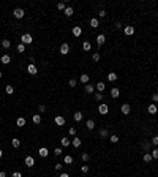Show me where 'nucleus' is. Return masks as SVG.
I'll return each instance as SVG.
<instances>
[{"label":"nucleus","instance_id":"ea45409f","mask_svg":"<svg viewBox=\"0 0 158 177\" xmlns=\"http://www.w3.org/2000/svg\"><path fill=\"white\" fill-rule=\"evenodd\" d=\"M81 158H82V161H89V160H90V155H89V153H82Z\"/></svg>","mask_w":158,"mask_h":177},{"label":"nucleus","instance_id":"4468645a","mask_svg":"<svg viewBox=\"0 0 158 177\" xmlns=\"http://www.w3.org/2000/svg\"><path fill=\"white\" fill-rule=\"evenodd\" d=\"M73 35L74 36H81V35H82V29H81L79 25H74V27H73Z\"/></svg>","mask_w":158,"mask_h":177},{"label":"nucleus","instance_id":"f704fd0d","mask_svg":"<svg viewBox=\"0 0 158 177\" xmlns=\"http://www.w3.org/2000/svg\"><path fill=\"white\" fill-rule=\"evenodd\" d=\"M11 145H13V147H16V149H18L19 145H21V141H19V139H16V138H14V139L11 141Z\"/></svg>","mask_w":158,"mask_h":177},{"label":"nucleus","instance_id":"6ab92c4d","mask_svg":"<svg viewBox=\"0 0 158 177\" xmlns=\"http://www.w3.org/2000/svg\"><path fill=\"white\" fill-rule=\"evenodd\" d=\"M63 13H65V16H66V18H71V16H73V13H74V10H73L71 6H66Z\"/></svg>","mask_w":158,"mask_h":177},{"label":"nucleus","instance_id":"7ed1b4c3","mask_svg":"<svg viewBox=\"0 0 158 177\" xmlns=\"http://www.w3.org/2000/svg\"><path fill=\"white\" fill-rule=\"evenodd\" d=\"M98 112H100V114H108L109 112V107H108V105H106V103H101L100 106H98Z\"/></svg>","mask_w":158,"mask_h":177},{"label":"nucleus","instance_id":"bf43d9fd","mask_svg":"<svg viewBox=\"0 0 158 177\" xmlns=\"http://www.w3.org/2000/svg\"><path fill=\"white\" fill-rule=\"evenodd\" d=\"M0 49H2V46H0Z\"/></svg>","mask_w":158,"mask_h":177},{"label":"nucleus","instance_id":"1a4fd4ad","mask_svg":"<svg viewBox=\"0 0 158 177\" xmlns=\"http://www.w3.org/2000/svg\"><path fill=\"white\" fill-rule=\"evenodd\" d=\"M120 111H122V114H130V111H131V106L128 105V103H125V105H122V107H120Z\"/></svg>","mask_w":158,"mask_h":177},{"label":"nucleus","instance_id":"c9c22d12","mask_svg":"<svg viewBox=\"0 0 158 177\" xmlns=\"http://www.w3.org/2000/svg\"><path fill=\"white\" fill-rule=\"evenodd\" d=\"M150 155H152V158H155V160H158V149L155 147L153 150H150Z\"/></svg>","mask_w":158,"mask_h":177},{"label":"nucleus","instance_id":"603ef678","mask_svg":"<svg viewBox=\"0 0 158 177\" xmlns=\"http://www.w3.org/2000/svg\"><path fill=\"white\" fill-rule=\"evenodd\" d=\"M62 166H63V165H60V163H55V166H54V168H55V171H60V169H62Z\"/></svg>","mask_w":158,"mask_h":177},{"label":"nucleus","instance_id":"b1692460","mask_svg":"<svg viewBox=\"0 0 158 177\" xmlns=\"http://www.w3.org/2000/svg\"><path fill=\"white\" fill-rule=\"evenodd\" d=\"M60 144H62V147H68V145L71 144V141L68 139V138H62V139H60Z\"/></svg>","mask_w":158,"mask_h":177},{"label":"nucleus","instance_id":"5fc2aeb1","mask_svg":"<svg viewBox=\"0 0 158 177\" xmlns=\"http://www.w3.org/2000/svg\"><path fill=\"white\" fill-rule=\"evenodd\" d=\"M0 177H6V172L5 171H0Z\"/></svg>","mask_w":158,"mask_h":177},{"label":"nucleus","instance_id":"473e14b6","mask_svg":"<svg viewBox=\"0 0 158 177\" xmlns=\"http://www.w3.org/2000/svg\"><path fill=\"white\" fill-rule=\"evenodd\" d=\"M5 90H6V93H8V95H11V93H14V87H13V85H10V84H8V85H6V87H5Z\"/></svg>","mask_w":158,"mask_h":177},{"label":"nucleus","instance_id":"393cba45","mask_svg":"<svg viewBox=\"0 0 158 177\" xmlns=\"http://www.w3.org/2000/svg\"><path fill=\"white\" fill-rule=\"evenodd\" d=\"M85 127H87L89 130H93V128H95V122H93L92 119H89L87 122H85Z\"/></svg>","mask_w":158,"mask_h":177},{"label":"nucleus","instance_id":"c03bdc74","mask_svg":"<svg viewBox=\"0 0 158 177\" xmlns=\"http://www.w3.org/2000/svg\"><path fill=\"white\" fill-rule=\"evenodd\" d=\"M152 101L155 103V105L158 103V93H153V95H152Z\"/></svg>","mask_w":158,"mask_h":177},{"label":"nucleus","instance_id":"8fccbe9b","mask_svg":"<svg viewBox=\"0 0 158 177\" xmlns=\"http://www.w3.org/2000/svg\"><path fill=\"white\" fill-rule=\"evenodd\" d=\"M81 171H82L84 174H85V172H89V166H87V165H84L82 168H81Z\"/></svg>","mask_w":158,"mask_h":177},{"label":"nucleus","instance_id":"f257e3e1","mask_svg":"<svg viewBox=\"0 0 158 177\" xmlns=\"http://www.w3.org/2000/svg\"><path fill=\"white\" fill-rule=\"evenodd\" d=\"M32 41H33V38H32L30 33H24V35L21 36V43H22V44H30Z\"/></svg>","mask_w":158,"mask_h":177},{"label":"nucleus","instance_id":"bb28decb","mask_svg":"<svg viewBox=\"0 0 158 177\" xmlns=\"http://www.w3.org/2000/svg\"><path fill=\"white\" fill-rule=\"evenodd\" d=\"M98 25H100V24H98V19H96V18H92V19H90V27H92V29H96Z\"/></svg>","mask_w":158,"mask_h":177},{"label":"nucleus","instance_id":"9b49d317","mask_svg":"<svg viewBox=\"0 0 158 177\" xmlns=\"http://www.w3.org/2000/svg\"><path fill=\"white\" fill-rule=\"evenodd\" d=\"M147 111H149V114H157V112H158V107H157L155 103H152V105H149Z\"/></svg>","mask_w":158,"mask_h":177},{"label":"nucleus","instance_id":"f8f14e48","mask_svg":"<svg viewBox=\"0 0 158 177\" xmlns=\"http://www.w3.org/2000/svg\"><path fill=\"white\" fill-rule=\"evenodd\" d=\"M84 92L90 95V93H93V92H95V87H93L92 84H85V87H84Z\"/></svg>","mask_w":158,"mask_h":177},{"label":"nucleus","instance_id":"4c0bfd02","mask_svg":"<svg viewBox=\"0 0 158 177\" xmlns=\"http://www.w3.org/2000/svg\"><path fill=\"white\" fill-rule=\"evenodd\" d=\"M92 60H93V62H98V60H100V54H98V52H93V54H92Z\"/></svg>","mask_w":158,"mask_h":177},{"label":"nucleus","instance_id":"58836bf2","mask_svg":"<svg viewBox=\"0 0 158 177\" xmlns=\"http://www.w3.org/2000/svg\"><path fill=\"white\" fill-rule=\"evenodd\" d=\"M95 100H96V101H101V100H103V93L96 92V93H95Z\"/></svg>","mask_w":158,"mask_h":177},{"label":"nucleus","instance_id":"09e8293b","mask_svg":"<svg viewBox=\"0 0 158 177\" xmlns=\"http://www.w3.org/2000/svg\"><path fill=\"white\" fill-rule=\"evenodd\" d=\"M38 111H40V112H44V111H46V106H44V105H40V106H38Z\"/></svg>","mask_w":158,"mask_h":177},{"label":"nucleus","instance_id":"72a5a7b5","mask_svg":"<svg viewBox=\"0 0 158 177\" xmlns=\"http://www.w3.org/2000/svg\"><path fill=\"white\" fill-rule=\"evenodd\" d=\"M100 136H103V138H108V136H109V131L106 130V128H101V130H100Z\"/></svg>","mask_w":158,"mask_h":177},{"label":"nucleus","instance_id":"79ce46f5","mask_svg":"<svg viewBox=\"0 0 158 177\" xmlns=\"http://www.w3.org/2000/svg\"><path fill=\"white\" fill-rule=\"evenodd\" d=\"M57 8H59V10H63V11H65L66 6H65V3H63V2H59V3H57Z\"/></svg>","mask_w":158,"mask_h":177},{"label":"nucleus","instance_id":"864d4df0","mask_svg":"<svg viewBox=\"0 0 158 177\" xmlns=\"http://www.w3.org/2000/svg\"><path fill=\"white\" fill-rule=\"evenodd\" d=\"M98 16H100V18H104V16H106V11H104V10H101L100 13H98Z\"/></svg>","mask_w":158,"mask_h":177},{"label":"nucleus","instance_id":"dca6fc26","mask_svg":"<svg viewBox=\"0 0 158 177\" xmlns=\"http://www.w3.org/2000/svg\"><path fill=\"white\" fill-rule=\"evenodd\" d=\"M111 97H112V98H119V97H120V90H119L117 87L111 89Z\"/></svg>","mask_w":158,"mask_h":177},{"label":"nucleus","instance_id":"3c124183","mask_svg":"<svg viewBox=\"0 0 158 177\" xmlns=\"http://www.w3.org/2000/svg\"><path fill=\"white\" fill-rule=\"evenodd\" d=\"M152 144H153V145H158V136L152 138Z\"/></svg>","mask_w":158,"mask_h":177},{"label":"nucleus","instance_id":"39448f33","mask_svg":"<svg viewBox=\"0 0 158 177\" xmlns=\"http://www.w3.org/2000/svg\"><path fill=\"white\" fill-rule=\"evenodd\" d=\"M68 52H70V44H68V43H63V44L60 46V54L62 55H66Z\"/></svg>","mask_w":158,"mask_h":177},{"label":"nucleus","instance_id":"13d9d810","mask_svg":"<svg viewBox=\"0 0 158 177\" xmlns=\"http://www.w3.org/2000/svg\"><path fill=\"white\" fill-rule=\"evenodd\" d=\"M2 76H3V74H2V71H0V77H2Z\"/></svg>","mask_w":158,"mask_h":177},{"label":"nucleus","instance_id":"a878e982","mask_svg":"<svg viewBox=\"0 0 158 177\" xmlns=\"http://www.w3.org/2000/svg\"><path fill=\"white\" fill-rule=\"evenodd\" d=\"M108 79L111 81V82H114V81H117V73H114V71H111L109 74H108Z\"/></svg>","mask_w":158,"mask_h":177},{"label":"nucleus","instance_id":"f3484780","mask_svg":"<svg viewBox=\"0 0 158 177\" xmlns=\"http://www.w3.org/2000/svg\"><path fill=\"white\" fill-rule=\"evenodd\" d=\"M71 144H73V147L79 149V147H81V144H82V141H81L79 138H73V141H71Z\"/></svg>","mask_w":158,"mask_h":177},{"label":"nucleus","instance_id":"aec40b11","mask_svg":"<svg viewBox=\"0 0 158 177\" xmlns=\"http://www.w3.org/2000/svg\"><path fill=\"white\" fill-rule=\"evenodd\" d=\"M79 81H81L82 84H89V81H90V76H89V74H81Z\"/></svg>","mask_w":158,"mask_h":177},{"label":"nucleus","instance_id":"37998d69","mask_svg":"<svg viewBox=\"0 0 158 177\" xmlns=\"http://www.w3.org/2000/svg\"><path fill=\"white\" fill-rule=\"evenodd\" d=\"M76 84H78V81H76V79H70V82H68L70 87H76Z\"/></svg>","mask_w":158,"mask_h":177},{"label":"nucleus","instance_id":"a211bd4d","mask_svg":"<svg viewBox=\"0 0 158 177\" xmlns=\"http://www.w3.org/2000/svg\"><path fill=\"white\" fill-rule=\"evenodd\" d=\"M104 89H106V87H104V82H101V81L96 84V87H95V90H96V92H100V93H103Z\"/></svg>","mask_w":158,"mask_h":177},{"label":"nucleus","instance_id":"423d86ee","mask_svg":"<svg viewBox=\"0 0 158 177\" xmlns=\"http://www.w3.org/2000/svg\"><path fill=\"white\" fill-rule=\"evenodd\" d=\"M24 163H25V166H27V168H32L33 165H35V160H33V157H30V155H29V157H25Z\"/></svg>","mask_w":158,"mask_h":177},{"label":"nucleus","instance_id":"e433bc0d","mask_svg":"<svg viewBox=\"0 0 158 177\" xmlns=\"http://www.w3.org/2000/svg\"><path fill=\"white\" fill-rule=\"evenodd\" d=\"M18 52H25V44H22V43H21V44H18Z\"/></svg>","mask_w":158,"mask_h":177},{"label":"nucleus","instance_id":"9d476101","mask_svg":"<svg viewBox=\"0 0 158 177\" xmlns=\"http://www.w3.org/2000/svg\"><path fill=\"white\" fill-rule=\"evenodd\" d=\"M0 62H2L3 65H8V63L11 62V57H10V55H8V54H3L2 57H0Z\"/></svg>","mask_w":158,"mask_h":177},{"label":"nucleus","instance_id":"5701e85b","mask_svg":"<svg viewBox=\"0 0 158 177\" xmlns=\"http://www.w3.org/2000/svg\"><path fill=\"white\" fill-rule=\"evenodd\" d=\"M150 147H152V142H149V141L142 142V149L146 150V152H150Z\"/></svg>","mask_w":158,"mask_h":177},{"label":"nucleus","instance_id":"49530a36","mask_svg":"<svg viewBox=\"0 0 158 177\" xmlns=\"http://www.w3.org/2000/svg\"><path fill=\"white\" fill-rule=\"evenodd\" d=\"M54 153H55V155H57V157H59V155H62V149H60V147H57V149H54Z\"/></svg>","mask_w":158,"mask_h":177},{"label":"nucleus","instance_id":"7c9ffc66","mask_svg":"<svg viewBox=\"0 0 158 177\" xmlns=\"http://www.w3.org/2000/svg\"><path fill=\"white\" fill-rule=\"evenodd\" d=\"M16 125H18V127H24V125H25V119L24 117H19L18 120H16Z\"/></svg>","mask_w":158,"mask_h":177},{"label":"nucleus","instance_id":"de8ad7c7","mask_svg":"<svg viewBox=\"0 0 158 177\" xmlns=\"http://www.w3.org/2000/svg\"><path fill=\"white\" fill-rule=\"evenodd\" d=\"M11 177H22V174H21L19 171H14V172L11 174Z\"/></svg>","mask_w":158,"mask_h":177},{"label":"nucleus","instance_id":"20e7f679","mask_svg":"<svg viewBox=\"0 0 158 177\" xmlns=\"http://www.w3.org/2000/svg\"><path fill=\"white\" fill-rule=\"evenodd\" d=\"M123 32H125L126 36H131V35H134V27H133V25H125Z\"/></svg>","mask_w":158,"mask_h":177},{"label":"nucleus","instance_id":"a19ab883","mask_svg":"<svg viewBox=\"0 0 158 177\" xmlns=\"http://www.w3.org/2000/svg\"><path fill=\"white\" fill-rule=\"evenodd\" d=\"M109 139H111V142H114V144H116V142H119V136H117V135H112Z\"/></svg>","mask_w":158,"mask_h":177},{"label":"nucleus","instance_id":"a18cd8bd","mask_svg":"<svg viewBox=\"0 0 158 177\" xmlns=\"http://www.w3.org/2000/svg\"><path fill=\"white\" fill-rule=\"evenodd\" d=\"M68 133H70V136H74V135H76V128H73V127H71L70 130H68Z\"/></svg>","mask_w":158,"mask_h":177},{"label":"nucleus","instance_id":"0eeeda50","mask_svg":"<svg viewBox=\"0 0 158 177\" xmlns=\"http://www.w3.org/2000/svg\"><path fill=\"white\" fill-rule=\"evenodd\" d=\"M54 122H55V125H57V127H63V125H65V117H62V115H57V117L54 119Z\"/></svg>","mask_w":158,"mask_h":177},{"label":"nucleus","instance_id":"6e6d98bb","mask_svg":"<svg viewBox=\"0 0 158 177\" xmlns=\"http://www.w3.org/2000/svg\"><path fill=\"white\" fill-rule=\"evenodd\" d=\"M59 177H70V176H68V174H66V172H62V174H60V176H59Z\"/></svg>","mask_w":158,"mask_h":177},{"label":"nucleus","instance_id":"f03ea898","mask_svg":"<svg viewBox=\"0 0 158 177\" xmlns=\"http://www.w3.org/2000/svg\"><path fill=\"white\" fill-rule=\"evenodd\" d=\"M13 14H14V18H16V19H22L25 13H24V10H22V8H14Z\"/></svg>","mask_w":158,"mask_h":177},{"label":"nucleus","instance_id":"4be33fe9","mask_svg":"<svg viewBox=\"0 0 158 177\" xmlns=\"http://www.w3.org/2000/svg\"><path fill=\"white\" fill-rule=\"evenodd\" d=\"M0 46H2L3 49H8V47L11 46V41H10V40H6V38H5V40H2V43H0Z\"/></svg>","mask_w":158,"mask_h":177},{"label":"nucleus","instance_id":"c85d7f7f","mask_svg":"<svg viewBox=\"0 0 158 177\" xmlns=\"http://www.w3.org/2000/svg\"><path fill=\"white\" fill-rule=\"evenodd\" d=\"M63 161H65V165H71V163H73V157H71V155H65Z\"/></svg>","mask_w":158,"mask_h":177},{"label":"nucleus","instance_id":"c756f323","mask_svg":"<svg viewBox=\"0 0 158 177\" xmlns=\"http://www.w3.org/2000/svg\"><path fill=\"white\" fill-rule=\"evenodd\" d=\"M32 120H33V123H36V125H38V123L41 122V115H40V114H35V115L32 117Z\"/></svg>","mask_w":158,"mask_h":177},{"label":"nucleus","instance_id":"2eb2a0df","mask_svg":"<svg viewBox=\"0 0 158 177\" xmlns=\"http://www.w3.org/2000/svg\"><path fill=\"white\" fill-rule=\"evenodd\" d=\"M38 153H40V157H43V158H46L49 155V150L46 149V147H40V150H38Z\"/></svg>","mask_w":158,"mask_h":177},{"label":"nucleus","instance_id":"4d7b16f0","mask_svg":"<svg viewBox=\"0 0 158 177\" xmlns=\"http://www.w3.org/2000/svg\"><path fill=\"white\" fill-rule=\"evenodd\" d=\"M2 157H3V150L0 149V158H2Z\"/></svg>","mask_w":158,"mask_h":177},{"label":"nucleus","instance_id":"412c9836","mask_svg":"<svg viewBox=\"0 0 158 177\" xmlns=\"http://www.w3.org/2000/svg\"><path fill=\"white\" fill-rule=\"evenodd\" d=\"M82 117H84V114L81 111H78V112H74V115H73V119L76 120V122H81L82 120Z\"/></svg>","mask_w":158,"mask_h":177},{"label":"nucleus","instance_id":"2f4dec72","mask_svg":"<svg viewBox=\"0 0 158 177\" xmlns=\"http://www.w3.org/2000/svg\"><path fill=\"white\" fill-rule=\"evenodd\" d=\"M82 49H84V51H90V49H92L90 43H89V41H84V43H82Z\"/></svg>","mask_w":158,"mask_h":177},{"label":"nucleus","instance_id":"ddd939ff","mask_svg":"<svg viewBox=\"0 0 158 177\" xmlns=\"http://www.w3.org/2000/svg\"><path fill=\"white\" fill-rule=\"evenodd\" d=\"M104 41H106V36H104V33H100V35L96 36V43H98V46L104 44Z\"/></svg>","mask_w":158,"mask_h":177},{"label":"nucleus","instance_id":"6e6552de","mask_svg":"<svg viewBox=\"0 0 158 177\" xmlns=\"http://www.w3.org/2000/svg\"><path fill=\"white\" fill-rule=\"evenodd\" d=\"M27 71H29V74H32V76H35L36 74V67L35 65H33V63H29V65H27Z\"/></svg>","mask_w":158,"mask_h":177},{"label":"nucleus","instance_id":"cd10ccee","mask_svg":"<svg viewBox=\"0 0 158 177\" xmlns=\"http://www.w3.org/2000/svg\"><path fill=\"white\" fill-rule=\"evenodd\" d=\"M142 160H144L146 163H150L153 158H152V155H150V153H144V155H142Z\"/></svg>","mask_w":158,"mask_h":177}]
</instances>
